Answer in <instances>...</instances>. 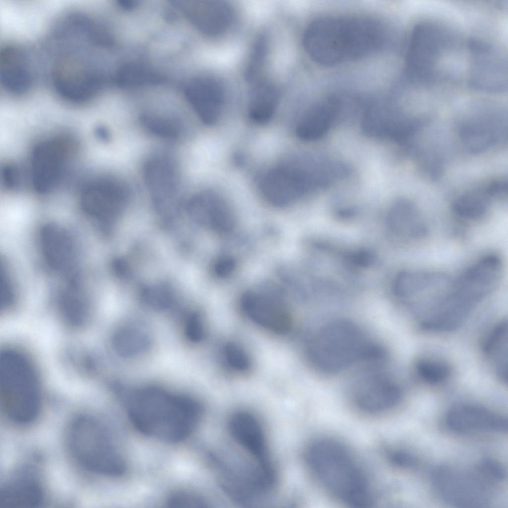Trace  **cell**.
Returning a JSON list of instances; mask_svg holds the SVG:
<instances>
[{"instance_id": "cell-1", "label": "cell", "mask_w": 508, "mask_h": 508, "mask_svg": "<svg viewBox=\"0 0 508 508\" xmlns=\"http://www.w3.org/2000/svg\"><path fill=\"white\" fill-rule=\"evenodd\" d=\"M115 40V30L92 12L74 9L60 15L45 40L55 91L77 102L97 98L109 78Z\"/></svg>"}, {"instance_id": "cell-2", "label": "cell", "mask_w": 508, "mask_h": 508, "mask_svg": "<svg viewBox=\"0 0 508 508\" xmlns=\"http://www.w3.org/2000/svg\"><path fill=\"white\" fill-rule=\"evenodd\" d=\"M127 395V412L133 426L142 434L163 442L185 440L202 417L203 408L197 400L160 386H145Z\"/></svg>"}, {"instance_id": "cell-3", "label": "cell", "mask_w": 508, "mask_h": 508, "mask_svg": "<svg viewBox=\"0 0 508 508\" xmlns=\"http://www.w3.org/2000/svg\"><path fill=\"white\" fill-rule=\"evenodd\" d=\"M385 40L380 23L364 17L327 16L307 27L303 44L309 56L324 66L363 58L376 51Z\"/></svg>"}, {"instance_id": "cell-4", "label": "cell", "mask_w": 508, "mask_h": 508, "mask_svg": "<svg viewBox=\"0 0 508 508\" xmlns=\"http://www.w3.org/2000/svg\"><path fill=\"white\" fill-rule=\"evenodd\" d=\"M306 353L313 368L329 375L359 364L376 365L386 355L384 348L369 340L357 324L344 318L320 326L309 339Z\"/></svg>"}, {"instance_id": "cell-5", "label": "cell", "mask_w": 508, "mask_h": 508, "mask_svg": "<svg viewBox=\"0 0 508 508\" xmlns=\"http://www.w3.org/2000/svg\"><path fill=\"white\" fill-rule=\"evenodd\" d=\"M306 464L322 487L335 498L350 506L371 504L369 481L350 450L338 441L321 438L308 445Z\"/></svg>"}, {"instance_id": "cell-6", "label": "cell", "mask_w": 508, "mask_h": 508, "mask_svg": "<svg viewBox=\"0 0 508 508\" xmlns=\"http://www.w3.org/2000/svg\"><path fill=\"white\" fill-rule=\"evenodd\" d=\"M333 181L329 162H317L309 157L291 156L282 159L260 173L256 185L263 198L270 204L289 205L318 188H325Z\"/></svg>"}, {"instance_id": "cell-7", "label": "cell", "mask_w": 508, "mask_h": 508, "mask_svg": "<svg viewBox=\"0 0 508 508\" xmlns=\"http://www.w3.org/2000/svg\"><path fill=\"white\" fill-rule=\"evenodd\" d=\"M70 451L77 462L92 473L120 476L126 464L102 424L93 417L82 415L72 423L68 433Z\"/></svg>"}, {"instance_id": "cell-8", "label": "cell", "mask_w": 508, "mask_h": 508, "mask_svg": "<svg viewBox=\"0 0 508 508\" xmlns=\"http://www.w3.org/2000/svg\"><path fill=\"white\" fill-rule=\"evenodd\" d=\"M78 149L76 138L67 133L44 137L33 146L30 155L27 177L38 193L52 192L64 179Z\"/></svg>"}, {"instance_id": "cell-9", "label": "cell", "mask_w": 508, "mask_h": 508, "mask_svg": "<svg viewBox=\"0 0 508 508\" xmlns=\"http://www.w3.org/2000/svg\"><path fill=\"white\" fill-rule=\"evenodd\" d=\"M432 481L440 496L456 507H485L492 499L494 481L478 466L472 470L440 466L434 470Z\"/></svg>"}, {"instance_id": "cell-10", "label": "cell", "mask_w": 508, "mask_h": 508, "mask_svg": "<svg viewBox=\"0 0 508 508\" xmlns=\"http://www.w3.org/2000/svg\"><path fill=\"white\" fill-rule=\"evenodd\" d=\"M144 182L157 213L171 219L181 207L180 177L175 159L167 153L148 157L142 168Z\"/></svg>"}, {"instance_id": "cell-11", "label": "cell", "mask_w": 508, "mask_h": 508, "mask_svg": "<svg viewBox=\"0 0 508 508\" xmlns=\"http://www.w3.org/2000/svg\"><path fill=\"white\" fill-rule=\"evenodd\" d=\"M26 44L10 41L0 50V87L4 94L12 98L29 95L39 78L38 58Z\"/></svg>"}, {"instance_id": "cell-12", "label": "cell", "mask_w": 508, "mask_h": 508, "mask_svg": "<svg viewBox=\"0 0 508 508\" xmlns=\"http://www.w3.org/2000/svg\"><path fill=\"white\" fill-rule=\"evenodd\" d=\"M129 196L128 187L123 181L113 176H101L83 186L80 202L87 213L110 224L124 209Z\"/></svg>"}, {"instance_id": "cell-13", "label": "cell", "mask_w": 508, "mask_h": 508, "mask_svg": "<svg viewBox=\"0 0 508 508\" xmlns=\"http://www.w3.org/2000/svg\"><path fill=\"white\" fill-rule=\"evenodd\" d=\"M499 101L475 108L463 122L459 136L466 149L472 154L483 153L500 141L505 132L504 107Z\"/></svg>"}, {"instance_id": "cell-14", "label": "cell", "mask_w": 508, "mask_h": 508, "mask_svg": "<svg viewBox=\"0 0 508 508\" xmlns=\"http://www.w3.org/2000/svg\"><path fill=\"white\" fill-rule=\"evenodd\" d=\"M377 368L363 375L354 383L351 399L361 411L369 414L385 413L400 402L402 392L398 383Z\"/></svg>"}, {"instance_id": "cell-15", "label": "cell", "mask_w": 508, "mask_h": 508, "mask_svg": "<svg viewBox=\"0 0 508 508\" xmlns=\"http://www.w3.org/2000/svg\"><path fill=\"white\" fill-rule=\"evenodd\" d=\"M240 305L253 322L272 332L285 334L292 326L287 307L276 295L266 291H250L243 295Z\"/></svg>"}, {"instance_id": "cell-16", "label": "cell", "mask_w": 508, "mask_h": 508, "mask_svg": "<svg viewBox=\"0 0 508 508\" xmlns=\"http://www.w3.org/2000/svg\"><path fill=\"white\" fill-rule=\"evenodd\" d=\"M190 91V107L197 118L206 125L216 124L221 117L225 99L221 82L212 75L194 69Z\"/></svg>"}, {"instance_id": "cell-17", "label": "cell", "mask_w": 508, "mask_h": 508, "mask_svg": "<svg viewBox=\"0 0 508 508\" xmlns=\"http://www.w3.org/2000/svg\"><path fill=\"white\" fill-rule=\"evenodd\" d=\"M186 207L194 220L217 232H229L235 225L234 214L229 203L213 191L197 192L188 200Z\"/></svg>"}, {"instance_id": "cell-18", "label": "cell", "mask_w": 508, "mask_h": 508, "mask_svg": "<svg viewBox=\"0 0 508 508\" xmlns=\"http://www.w3.org/2000/svg\"><path fill=\"white\" fill-rule=\"evenodd\" d=\"M445 421L453 432L470 434L486 432H505L507 419L483 406L463 404L452 407L447 412Z\"/></svg>"}, {"instance_id": "cell-19", "label": "cell", "mask_w": 508, "mask_h": 508, "mask_svg": "<svg viewBox=\"0 0 508 508\" xmlns=\"http://www.w3.org/2000/svg\"><path fill=\"white\" fill-rule=\"evenodd\" d=\"M228 429L235 442L249 455L264 465H273L264 430L254 414L246 411L234 413Z\"/></svg>"}, {"instance_id": "cell-20", "label": "cell", "mask_w": 508, "mask_h": 508, "mask_svg": "<svg viewBox=\"0 0 508 508\" xmlns=\"http://www.w3.org/2000/svg\"><path fill=\"white\" fill-rule=\"evenodd\" d=\"M194 21L201 32L208 37L225 32L233 19V9L222 0H190Z\"/></svg>"}, {"instance_id": "cell-21", "label": "cell", "mask_w": 508, "mask_h": 508, "mask_svg": "<svg viewBox=\"0 0 508 508\" xmlns=\"http://www.w3.org/2000/svg\"><path fill=\"white\" fill-rule=\"evenodd\" d=\"M340 109V103L334 98L313 106L301 117L295 134L301 140L311 141L322 137L330 129Z\"/></svg>"}, {"instance_id": "cell-22", "label": "cell", "mask_w": 508, "mask_h": 508, "mask_svg": "<svg viewBox=\"0 0 508 508\" xmlns=\"http://www.w3.org/2000/svg\"><path fill=\"white\" fill-rule=\"evenodd\" d=\"M389 220L392 230L403 238L419 240L428 234V226L419 210L406 199H399L393 203Z\"/></svg>"}, {"instance_id": "cell-23", "label": "cell", "mask_w": 508, "mask_h": 508, "mask_svg": "<svg viewBox=\"0 0 508 508\" xmlns=\"http://www.w3.org/2000/svg\"><path fill=\"white\" fill-rule=\"evenodd\" d=\"M44 492L39 483L24 477L5 485L0 491V508H33L44 500Z\"/></svg>"}, {"instance_id": "cell-24", "label": "cell", "mask_w": 508, "mask_h": 508, "mask_svg": "<svg viewBox=\"0 0 508 508\" xmlns=\"http://www.w3.org/2000/svg\"><path fill=\"white\" fill-rule=\"evenodd\" d=\"M445 274L428 271H405L399 274L394 283V292L400 298H415L437 288L450 286Z\"/></svg>"}, {"instance_id": "cell-25", "label": "cell", "mask_w": 508, "mask_h": 508, "mask_svg": "<svg viewBox=\"0 0 508 508\" xmlns=\"http://www.w3.org/2000/svg\"><path fill=\"white\" fill-rule=\"evenodd\" d=\"M251 90L248 116L256 125H264L273 118L280 101V92L272 82L256 80Z\"/></svg>"}, {"instance_id": "cell-26", "label": "cell", "mask_w": 508, "mask_h": 508, "mask_svg": "<svg viewBox=\"0 0 508 508\" xmlns=\"http://www.w3.org/2000/svg\"><path fill=\"white\" fill-rule=\"evenodd\" d=\"M113 345L118 354L124 358L142 355L152 344L151 335L145 325L137 321L124 324L115 332Z\"/></svg>"}, {"instance_id": "cell-27", "label": "cell", "mask_w": 508, "mask_h": 508, "mask_svg": "<svg viewBox=\"0 0 508 508\" xmlns=\"http://www.w3.org/2000/svg\"><path fill=\"white\" fill-rule=\"evenodd\" d=\"M497 194L492 182L484 187L470 190L458 197L453 202L452 210L456 215L465 219H475L487 211L491 199Z\"/></svg>"}, {"instance_id": "cell-28", "label": "cell", "mask_w": 508, "mask_h": 508, "mask_svg": "<svg viewBox=\"0 0 508 508\" xmlns=\"http://www.w3.org/2000/svg\"><path fill=\"white\" fill-rule=\"evenodd\" d=\"M43 250L48 261L56 267L68 265L72 254V246L66 234L54 226H47L42 231Z\"/></svg>"}, {"instance_id": "cell-29", "label": "cell", "mask_w": 508, "mask_h": 508, "mask_svg": "<svg viewBox=\"0 0 508 508\" xmlns=\"http://www.w3.org/2000/svg\"><path fill=\"white\" fill-rule=\"evenodd\" d=\"M483 351L490 360L497 374L504 381H507L508 326L502 321L492 330L484 346Z\"/></svg>"}, {"instance_id": "cell-30", "label": "cell", "mask_w": 508, "mask_h": 508, "mask_svg": "<svg viewBox=\"0 0 508 508\" xmlns=\"http://www.w3.org/2000/svg\"><path fill=\"white\" fill-rule=\"evenodd\" d=\"M139 119L146 130L160 138L174 139L179 137L183 130L182 122L174 116L146 110L140 113Z\"/></svg>"}, {"instance_id": "cell-31", "label": "cell", "mask_w": 508, "mask_h": 508, "mask_svg": "<svg viewBox=\"0 0 508 508\" xmlns=\"http://www.w3.org/2000/svg\"><path fill=\"white\" fill-rule=\"evenodd\" d=\"M416 368L420 378L432 384L445 381L449 378L451 372L450 367L447 363L428 359L420 360L417 363Z\"/></svg>"}, {"instance_id": "cell-32", "label": "cell", "mask_w": 508, "mask_h": 508, "mask_svg": "<svg viewBox=\"0 0 508 508\" xmlns=\"http://www.w3.org/2000/svg\"><path fill=\"white\" fill-rule=\"evenodd\" d=\"M141 299L145 304L158 310L170 309L175 303L172 289L164 285L144 288L141 292Z\"/></svg>"}, {"instance_id": "cell-33", "label": "cell", "mask_w": 508, "mask_h": 508, "mask_svg": "<svg viewBox=\"0 0 508 508\" xmlns=\"http://www.w3.org/2000/svg\"><path fill=\"white\" fill-rule=\"evenodd\" d=\"M184 334L186 339L192 343L201 342L205 336V328L201 315L191 311L184 316L183 323Z\"/></svg>"}, {"instance_id": "cell-34", "label": "cell", "mask_w": 508, "mask_h": 508, "mask_svg": "<svg viewBox=\"0 0 508 508\" xmlns=\"http://www.w3.org/2000/svg\"><path fill=\"white\" fill-rule=\"evenodd\" d=\"M267 43L264 36L258 38L254 47L245 71V76L249 81L257 80L265 60Z\"/></svg>"}, {"instance_id": "cell-35", "label": "cell", "mask_w": 508, "mask_h": 508, "mask_svg": "<svg viewBox=\"0 0 508 508\" xmlns=\"http://www.w3.org/2000/svg\"><path fill=\"white\" fill-rule=\"evenodd\" d=\"M18 164L13 162L4 163L0 169L1 184L9 191L19 190L23 185L24 172Z\"/></svg>"}, {"instance_id": "cell-36", "label": "cell", "mask_w": 508, "mask_h": 508, "mask_svg": "<svg viewBox=\"0 0 508 508\" xmlns=\"http://www.w3.org/2000/svg\"><path fill=\"white\" fill-rule=\"evenodd\" d=\"M224 355L226 362L233 369L239 372L248 371L251 361L246 351L235 343H227L224 347Z\"/></svg>"}, {"instance_id": "cell-37", "label": "cell", "mask_w": 508, "mask_h": 508, "mask_svg": "<svg viewBox=\"0 0 508 508\" xmlns=\"http://www.w3.org/2000/svg\"><path fill=\"white\" fill-rule=\"evenodd\" d=\"M166 504L172 508H200L205 506L206 502L200 496L191 492L176 491L168 496Z\"/></svg>"}, {"instance_id": "cell-38", "label": "cell", "mask_w": 508, "mask_h": 508, "mask_svg": "<svg viewBox=\"0 0 508 508\" xmlns=\"http://www.w3.org/2000/svg\"><path fill=\"white\" fill-rule=\"evenodd\" d=\"M478 466L494 481H500L505 479L506 471L500 463L492 459H484L480 462Z\"/></svg>"}, {"instance_id": "cell-39", "label": "cell", "mask_w": 508, "mask_h": 508, "mask_svg": "<svg viewBox=\"0 0 508 508\" xmlns=\"http://www.w3.org/2000/svg\"><path fill=\"white\" fill-rule=\"evenodd\" d=\"M389 456L393 464L400 467H413L418 463L415 456L404 451H393L390 453Z\"/></svg>"}, {"instance_id": "cell-40", "label": "cell", "mask_w": 508, "mask_h": 508, "mask_svg": "<svg viewBox=\"0 0 508 508\" xmlns=\"http://www.w3.org/2000/svg\"><path fill=\"white\" fill-rule=\"evenodd\" d=\"M235 266V262L233 258L223 257L216 262L214 267L215 272L218 276L224 277L233 271Z\"/></svg>"}, {"instance_id": "cell-41", "label": "cell", "mask_w": 508, "mask_h": 508, "mask_svg": "<svg viewBox=\"0 0 508 508\" xmlns=\"http://www.w3.org/2000/svg\"><path fill=\"white\" fill-rule=\"evenodd\" d=\"M96 134L98 136L104 140H108L110 135L108 130L103 127H100L97 129Z\"/></svg>"}]
</instances>
